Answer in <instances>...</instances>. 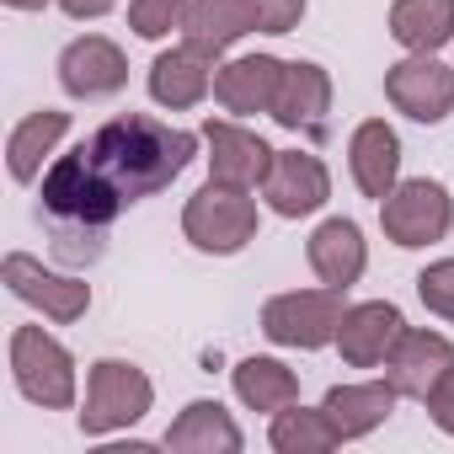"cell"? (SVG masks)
<instances>
[{"instance_id": "obj_1", "label": "cell", "mask_w": 454, "mask_h": 454, "mask_svg": "<svg viewBox=\"0 0 454 454\" xmlns=\"http://www.w3.org/2000/svg\"><path fill=\"white\" fill-rule=\"evenodd\" d=\"M203 150V134L171 129L155 113H118L91 139H81L70 155H54L38 176V203L54 224L107 231V224L166 192Z\"/></svg>"}, {"instance_id": "obj_2", "label": "cell", "mask_w": 454, "mask_h": 454, "mask_svg": "<svg viewBox=\"0 0 454 454\" xmlns=\"http://www.w3.org/2000/svg\"><path fill=\"white\" fill-rule=\"evenodd\" d=\"M257 231H262V208H257V192L247 187H224L208 176L182 203V236L203 257H236L257 241Z\"/></svg>"}, {"instance_id": "obj_3", "label": "cell", "mask_w": 454, "mask_h": 454, "mask_svg": "<svg viewBox=\"0 0 454 454\" xmlns=\"http://www.w3.org/2000/svg\"><path fill=\"white\" fill-rule=\"evenodd\" d=\"M150 411H155V380L139 364H129V358H97L86 369V395H81V411H75V422H81L86 438L129 433Z\"/></svg>"}, {"instance_id": "obj_4", "label": "cell", "mask_w": 454, "mask_h": 454, "mask_svg": "<svg viewBox=\"0 0 454 454\" xmlns=\"http://www.w3.org/2000/svg\"><path fill=\"white\" fill-rule=\"evenodd\" d=\"M6 364H12V385L22 401L43 406V411H70L81 401V369L75 353L43 332V326H17L6 342Z\"/></svg>"}, {"instance_id": "obj_5", "label": "cell", "mask_w": 454, "mask_h": 454, "mask_svg": "<svg viewBox=\"0 0 454 454\" xmlns=\"http://www.w3.org/2000/svg\"><path fill=\"white\" fill-rule=\"evenodd\" d=\"M342 316H348V289H332V284L284 289V294L262 300V337H268L273 348L321 353V348H337Z\"/></svg>"}, {"instance_id": "obj_6", "label": "cell", "mask_w": 454, "mask_h": 454, "mask_svg": "<svg viewBox=\"0 0 454 454\" xmlns=\"http://www.w3.org/2000/svg\"><path fill=\"white\" fill-rule=\"evenodd\" d=\"M380 231L401 252H422L449 241L454 231V192L438 176H401L390 198H380Z\"/></svg>"}, {"instance_id": "obj_7", "label": "cell", "mask_w": 454, "mask_h": 454, "mask_svg": "<svg viewBox=\"0 0 454 454\" xmlns=\"http://www.w3.org/2000/svg\"><path fill=\"white\" fill-rule=\"evenodd\" d=\"M0 284H6L27 310L54 321V326H75L91 310V284L81 273L43 268V257H27V252H6V262H0Z\"/></svg>"}, {"instance_id": "obj_8", "label": "cell", "mask_w": 454, "mask_h": 454, "mask_svg": "<svg viewBox=\"0 0 454 454\" xmlns=\"http://www.w3.org/2000/svg\"><path fill=\"white\" fill-rule=\"evenodd\" d=\"M385 102L411 123H443L454 113V70L438 54H406L385 70Z\"/></svg>"}, {"instance_id": "obj_9", "label": "cell", "mask_w": 454, "mask_h": 454, "mask_svg": "<svg viewBox=\"0 0 454 454\" xmlns=\"http://www.w3.org/2000/svg\"><path fill=\"white\" fill-rule=\"evenodd\" d=\"M59 86L70 102H107L129 86V54L107 33H81L59 49Z\"/></svg>"}, {"instance_id": "obj_10", "label": "cell", "mask_w": 454, "mask_h": 454, "mask_svg": "<svg viewBox=\"0 0 454 454\" xmlns=\"http://www.w3.org/2000/svg\"><path fill=\"white\" fill-rule=\"evenodd\" d=\"M214 75H219V54L203 49V43H192V38H182V43H171V49H160L150 59L145 86H150L155 107L187 113V107H198V102L214 97Z\"/></svg>"}, {"instance_id": "obj_11", "label": "cell", "mask_w": 454, "mask_h": 454, "mask_svg": "<svg viewBox=\"0 0 454 454\" xmlns=\"http://www.w3.org/2000/svg\"><path fill=\"white\" fill-rule=\"evenodd\" d=\"M203 160H208V176L214 182H224V187H247V192H257L262 187V176H268V166H273V145L257 134V129H247L241 118H208L203 129Z\"/></svg>"}, {"instance_id": "obj_12", "label": "cell", "mask_w": 454, "mask_h": 454, "mask_svg": "<svg viewBox=\"0 0 454 454\" xmlns=\"http://www.w3.org/2000/svg\"><path fill=\"white\" fill-rule=\"evenodd\" d=\"M257 192L278 219H310L332 203V171L316 150H278Z\"/></svg>"}, {"instance_id": "obj_13", "label": "cell", "mask_w": 454, "mask_h": 454, "mask_svg": "<svg viewBox=\"0 0 454 454\" xmlns=\"http://www.w3.org/2000/svg\"><path fill=\"white\" fill-rule=\"evenodd\" d=\"M401 332H406L401 305H390V300H358V305H348V316L337 326V353H342L348 369H385V358L395 353Z\"/></svg>"}, {"instance_id": "obj_14", "label": "cell", "mask_w": 454, "mask_h": 454, "mask_svg": "<svg viewBox=\"0 0 454 454\" xmlns=\"http://www.w3.org/2000/svg\"><path fill=\"white\" fill-rule=\"evenodd\" d=\"M449 369H454V342L427 326H406L395 353L385 358V380L401 390V401H427Z\"/></svg>"}, {"instance_id": "obj_15", "label": "cell", "mask_w": 454, "mask_h": 454, "mask_svg": "<svg viewBox=\"0 0 454 454\" xmlns=\"http://www.w3.org/2000/svg\"><path fill=\"white\" fill-rule=\"evenodd\" d=\"M305 262H310L316 284L353 289V284L369 273V241H364V224L348 219V214L321 219L316 231H310V241H305Z\"/></svg>"}, {"instance_id": "obj_16", "label": "cell", "mask_w": 454, "mask_h": 454, "mask_svg": "<svg viewBox=\"0 0 454 454\" xmlns=\"http://www.w3.org/2000/svg\"><path fill=\"white\" fill-rule=\"evenodd\" d=\"M160 443L171 454H241L247 449V433H241L236 411L224 406V401L198 395V401H187L171 417V427L160 433Z\"/></svg>"}, {"instance_id": "obj_17", "label": "cell", "mask_w": 454, "mask_h": 454, "mask_svg": "<svg viewBox=\"0 0 454 454\" xmlns=\"http://www.w3.org/2000/svg\"><path fill=\"white\" fill-rule=\"evenodd\" d=\"M278 81H284V59L278 54H236V59H219L214 102L231 113V118H257V113H273Z\"/></svg>"}, {"instance_id": "obj_18", "label": "cell", "mask_w": 454, "mask_h": 454, "mask_svg": "<svg viewBox=\"0 0 454 454\" xmlns=\"http://www.w3.org/2000/svg\"><path fill=\"white\" fill-rule=\"evenodd\" d=\"M332 113V75L316 59H284V81L273 97V123L289 134H316Z\"/></svg>"}, {"instance_id": "obj_19", "label": "cell", "mask_w": 454, "mask_h": 454, "mask_svg": "<svg viewBox=\"0 0 454 454\" xmlns=\"http://www.w3.org/2000/svg\"><path fill=\"white\" fill-rule=\"evenodd\" d=\"M395 406H401V390L390 380H348V385H332L321 395V411L332 417L342 443H358L374 427H385L395 417Z\"/></svg>"}, {"instance_id": "obj_20", "label": "cell", "mask_w": 454, "mask_h": 454, "mask_svg": "<svg viewBox=\"0 0 454 454\" xmlns=\"http://www.w3.org/2000/svg\"><path fill=\"white\" fill-rule=\"evenodd\" d=\"M348 171L364 198H390V187L401 182V134L385 118H364L348 134Z\"/></svg>"}, {"instance_id": "obj_21", "label": "cell", "mask_w": 454, "mask_h": 454, "mask_svg": "<svg viewBox=\"0 0 454 454\" xmlns=\"http://www.w3.org/2000/svg\"><path fill=\"white\" fill-rule=\"evenodd\" d=\"M65 134H70V113H65V107H38V113H27V118L12 129V139H6V166H12V182L33 187V182L49 171V160L59 155Z\"/></svg>"}, {"instance_id": "obj_22", "label": "cell", "mask_w": 454, "mask_h": 454, "mask_svg": "<svg viewBox=\"0 0 454 454\" xmlns=\"http://www.w3.org/2000/svg\"><path fill=\"white\" fill-rule=\"evenodd\" d=\"M231 390H236V401L247 411L273 417V411H284V406L300 401V374L284 358H273V353H252V358H241L231 369Z\"/></svg>"}, {"instance_id": "obj_23", "label": "cell", "mask_w": 454, "mask_h": 454, "mask_svg": "<svg viewBox=\"0 0 454 454\" xmlns=\"http://www.w3.org/2000/svg\"><path fill=\"white\" fill-rule=\"evenodd\" d=\"M252 33H262L257 0H192V6H187V27H182V38H192V43H203L214 54H231Z\"/></svg>"}, {"instance_id": "obj_24", "label": "cell", "mask_w": 454, "mask_h": 454, "mask_svg": "<svg viewBox=\"0 0 454 454\" xmlns=\"http://www.w3.org/2000/svg\"><path fill=\"white\" fill-rule=\"evenodd\" d=\"M385 27L406 54H438L454 38V0H390Z\"/></svg>"}, {"instance_id": "obj_25", "label": "cell", "mask_w": 454, "mask_h": 454, "mask_svg": "<svg viewBox=\"0 0 454 454\" xmlns=\"http://www.w3.org/2000/svg\"><path fill=\"white\" fill-rule=\"evenodd\" d=\"M268 443L278 454H326L342 438H337V427H332V417L321 406H300L294 401V406H284V411L268 417Z\"/></svg>"}, {"instance_id": "obj_26", "label": "cell", "mask_w": 454, "mask_h": 454, "mask_svg": "<svg viewBox=\"0 0 454 454\" xmlns=\"http://www.w3.org/2000/svg\"><path fill=\"white\" fill-rule=\"evenodd\" d=\"M187 6L192 0H129V27L145 43H166L171 33L187 27Z\"/></svg>"}, {"instance_id": "obj_27", "label": "cell", "mask_w": 454, "mask_h": 454, "mask_svg": "<svg viewBox=\"0 0 454 454\" xmlns=\"http://www.w3.org/2000/svg\"><path fill=\"white\" fill-rule=\"evenodd\" d=\"M417 300L427 305V316L454 326V257H438L417 273Z\"/></svg>"}, {"instance_id": "obj_28", "label": "cell", "mask_w": 454, "mask_h": 454, "mask_svg": "<svg viewBox=\"0 0 454 454\" xmlns=\"http://www.w3.org/2000/svg\"><path fill=\"white\" fill-rule=\"evenodd\" d=\"M305 12H310V0H257V17H262V33L268 38L294 33L305 22Z\"/></svg>"}, {"instance_id": "obj_29", "label": "cell", "mask_w": 454, "mask_h": 454, "mask_svg": "<svg viewBox=\"0 0 454 454\" xmlns=\"http://www.w3.org/2000/svg\"><path fill=\"white\" fill-rule=\"evenodd\" d=\"M422 406H427V417H433V427L454 438V369H449V374L438 380V390H433V395H427Z\"/></svg>"}, {"instance_id": "obj_30", "label": "cell", "mask_w": 454, "mask_h": 454, "mask_svg": "<svg viewBox=\"0 0 454 454\" xmlns=\"http://www.w3.org/2000/svg\"><path fill=\"white\" fill-rule=\"evenodd\" d=\"M113 6H118V0H59V12H65L70 22H102Z\"/></svg>"}, {"instance_id": "obj_31", "label": "cell", "mask_w": 454, "mask_h": 454, "mask_svg": "<svg viewBox=\"0 0 454 454\" xmlns=\"http://www.w3.org/2000/svg\"><path fill=\"white\" fill-rule=\"evenodd\" d=\"M12 12H43V6H59V0H6Z\"/></svg>"}]
</instances>
